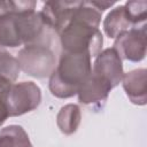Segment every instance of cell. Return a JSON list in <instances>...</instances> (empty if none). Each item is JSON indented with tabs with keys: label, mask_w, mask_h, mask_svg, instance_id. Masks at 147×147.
<instances>
[{
	"label": "cell",
	"mask_w": 147,
	"mask_h": 147,
	"mask_svg": "<svg viewBox=\"0 0 147 147\" xmlns=\"http://www.w3.org/2000/svg\"><path fill=\"white\" fill-rule=\"evenodd\" d=\"M101 14L91 1H82L70 22L59 33L63 52L88 53L92 57L96 56L103 44V37L99 30Z\"/></svg>",
	"instance_id": "cell-1"
},
{
	"label": "cell",
	"mask_w": 147,
	"mask_h": 147,
	"mask_svg": "<svg viewBox=\"0 0 147 147\" xmlns=\"http://www.w3.org/2000/svg\"><path fill=\"white\" fill-rule=\"evenodd\" d=\"M91 60L88 53L62 52L57 67L49 76L51 93L61 99L76 95L78 87L92 71Z\"/></svg>",
	"instance_id": "cell-2"
},
{
	"label": "cell",
	"mask_w": 147,
	"mask_h": 147,
	"mask_svg": "<svg viewBox=\"0 0 147 147\" xmlns=\"http://www.w3.org/2000/svg\"><path fill=\"white\" fill-rule=\"evenodd\" d=\"M16 59L21 70L37 78L51 76L55 70L56 59L54 52L44 41L25 45L18 52Z\"/></svg>",
	"instance_id": "cell-3"
},
{
	"label": "cell",
	"mask_w": 147,
	"mask_h": 147,
	"mask_svg": "<svg viewBox=\"0 0 147 147\" xmlns=\"http://www.w3.org/2000/svg\"><path fill=\"white\" fill-rule=\"evenodd\" d=\"M41 101V90L33 82L13 83L7 95L9 117L21 116L34 110Z\"/></svg>",
	"instance_id": "cell-4"
},
{
	"label": "cell",
	"mask_w": 147,
	"mask_h": 147,
	"mask_svg": "<svg viewBox=\"0 0 147 147\" xmlns=\"http://www.w3.org/2000/svg\"><path fill=\"white\" fill-rule=\"evenodd\" d=\"M113 48L117 52L121 59L139 62L145 59L146 55V26L145 24L140 28H132L117 38Z\"/></svg>",
	"instance_id": "cell-5"
},
{
	"label": "cell",
	"mask_w": 147,
	"mask_h": 147,
	"mask_svg": "<svg viewBox=\"0 0 147 147\" xmlns=\"http://www.w3.org/2000/svg\"><path fill=\"white\" fill-rule=\"evenodd\" d=\"M82 1H47L39 11L45 26L57 34L67 26Z\"/></svg>",
	"instance_id": "cell-6"
},
{
	"label": "cell",
	"mask_w": 147,
	"mask_h": 147,
	"mask_svg": "<svg viewBox=\"0 0 147 147\" xmlns=\"http://www.w3.org/2000/svg\"><path fill=\"white\" fill-rule=\"evenodd\" d=\"M92 72L105 78L114 88L122 82L124 76L122 59L113 47L106 48L95 56Z\"/></svg>",
	"instance_id": "cell-7"
},
{
	"label": "cell",
	"mask_w": 147,
	"mask_h": 147,
	"mask_svg": "<svg viewBox=\"0 0 147 147\" xmlns=\"http://www.w3.org/2000/svg\"><path fill=\"white\" fill-rule=\"evenodd\" d=\"M111 88V85L105 78L91 71L77 90L78 100L85 105L105 102Z\"/></svg>",
	"instance_id": "cell-8"
},
{
	"label": "cell",
	"mask_w": 147,
	"mask_h": 147,
	"mask_svg": "<svg viewBox=\"0 0 147 147\" xmlns=\"http://www.w3.org/2000/svg\"><path fill=\"white\" fill-rule=\"evenodd\" d=\"M124 91L132 103L144 106L147 101V70L136 69L124 74L122 78Z\"/></svg>",
	"instance_id": "cell-9"
},
{
	"label": "cell",
	"mask_w": 147,
	"mask_h": 147,
	"mask_svg": "<svg viewBox=\"0 0 147 147\" xmlns=\"http://www.w3.org/2000/svg\"><path fill=\"white\" fill-rule=\"evenodd\" d=\"M137 28L130 21L124 6H118L107 14L103 21V31L109 38H117L123 32Z\"/></svg>",
	"instance_id": "cell-10"
},
{
	"label": "cell",
	"mask_w": 147,
	"mask_h": 147,
	"mask_svg": "<svg viewBox=\"0 0 147 147\" xmlns=\"http://www.w3.org/2000/svg\"><path fill=\"white\" fill-rule=\"evenodd\" d=\"M17 13L0 15V47H18L22 42L17 30Z\"/></svg>",
	"instance_id": "cell-11"
},
{
	"label": "cell",
	"mask_w": 147,
	"mask_h": 147,
	"mask_svg": "<svg viewBox=\"0 0 147 147\" xmlns=\"http://www.w3.org/2000/svg\"><path fill=\"white\" fill-rule=\"evenodd\" d=\"M80 109L75 103L63 106L56 116V123L60 131L64 134H72L80 124Z\"/></svg>",
	"instance_id": "cell-12"
},
{
	"label": "cell",
	"mask_w": 147,
	"mask_h": 147,
	"mask_svg": "<svg viewBox=\"0 0 147 147\" xmlns=\"http://www.w3.org/2000/svg\"><path fill=\"white\" fill-rule=\"evenodd\" d=\"M0 147H33L28 133L20 125H9L0 131Z\"/></svg>",
	"instance_id": "cell-13"
},
{
	"label": "cell",
	"mask_w": 147,
	"mask_h": 147,
	"mask_svg": "<svg viewBox=\"0 0 147 147\" xmlns=\"http://www.w3.org/2000/svg\"><path fill=\"white\" fill-rule=\"evenodd\" d=\"M20 70L17 59L3 47H0V77L7 78L14 83L20 75Z\"/></svg>",
	"instance_id": "cell-14"
},
{
	"label": "cell",
	"mask_w": 147,
	"mask_h": 147,
	"mask_svg": "<svg viewBox=\"0 0 147 147\" xmlns=\"http://www.w3.org/2000/svg\"><path fill=\"white\" fill-rule=\"evenodd\" d=\"M125 11L134 26L140 23H145L147 17V2L145 0L127 1L124 5Z\"/></svg>",
	"instance_id": "cell-15"
},
{
	"label": "cell",
	"mask_w": 147,
	"mask_h": 147,
	"mask_svg": "<svg viewBox=\"0 0 147 147\" xmlns=\"http://www.w3.org/2000/svg\"><path fill=\"white\" fill-rule=\"evenodd\" d=\"M36 1H0V15L9 13H21L28 10H36Z\"/></svg>",
	"instance_id": "cell-16"
},
{
	"label": "cell",
	"mask_w": 147,
	"mask_h": 147,
	"mask_svg": "<svg viewBox=\"0 0 147 147\" xmlns=\"http://www.w3.org/2000/svg\"><path fill=\"white\" fill-rule=\"evenodd\" d=\"M11 82L7 78L0 77V126L6 122L9 117L8 108H7V95L11 86Z\"/></svg>",
	"instance_id": "cell-17"
},
{
	"label": "cell",
	"mask_w": 147,
	"mask_h": 147,
	"mask_svg": "<svg viewBox=\"0 0 147 147\" xmlns=\"http://www.w3.org/2000/svg\"><path fill=\"white\" fill-rule=\"evenodd\" d=\"M91 3L99 10V11H103V10H106L107 8H109V7H111V6H114L115 5V2L114 1H111V2H109V1H91Z\"/></svg>",
	"instance_id": "cell-18"
}]
</instances>
